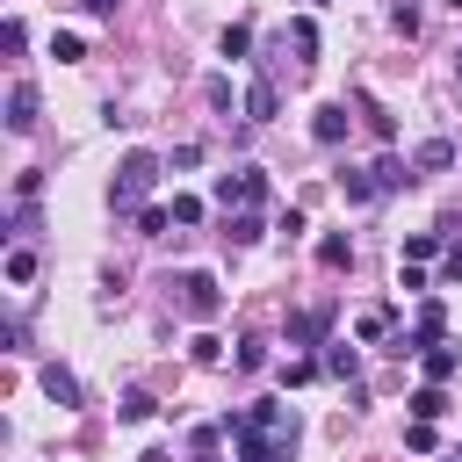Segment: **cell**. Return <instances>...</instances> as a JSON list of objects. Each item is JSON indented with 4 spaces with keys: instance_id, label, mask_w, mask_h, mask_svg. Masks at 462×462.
<instances>
[{
    "instance_id": "cell-1",
    "label": "cell",
    "mask_w": 462,
    "mask_h": 462,
    "mask_svg": "<svg viewBox=\"0 0 462 462\" xmlns=\"http://www.w3.org/2000/svg\"><path fill=\"white\" fill-rule=\"evenodd\" d=\"M224 426L238 433V455L245 462H289V448H296V411L289 404H253V411L224 419Z\"/></svg>"
},
{
    "instance_id": "cell-2",
    "label": "cell",
    "mask_w": 462,
    "mask_h": 462,
    "mask_svg": "<svg viewBox=\"0 0 462 462\" xmlns=\"http://www.w3.org/2000/svg\"><path fill=\"white\" fill-rule=\"evenodd\" d=\"M152 180H159V159H152V152H123V166H116V180H108V202H116V209H137V202L152 195Z\"/></svg>"
},
{
    "instance_id": "cell-3",
    "label": "cell",
    "mask_w": 462,
    "mask_h": 462,
    "mask_svg": "<svg viewBox=\"0 0 462 462\" xmlns=\"http://www.w3.org/2000/svg\"><path fill=\"white\" fill-rule=\"evenodd\" d=\"M173 289H180V310H188V318H217V310H224V289H217L202 267H195V274H180Z\"/></svg>"
},
{
    "instance_id": "cell-4",
    "label": "cell",
    "mask_w": 462,
    "mask_h": 462,
    "mask_svg": "<svg viewBox=\"0 0 462 462\" xmlns=\"http://www.w3.org/2000/svg\"><path fill=\"white\" fill-rule=\"evenodd\" d=\"M217 202H245V209H260V202H267V173H260V166L224 173V180H217Z\"/></svg>"
},
{
    "instance_id": "cell-5",
    "label": "cell",
    "mask_w": 462,
    "mask_h": 462,
    "mask_svg": "<svg viewBox=\"0 0 462 462\" xmlns=\"http://www.w3.org/2000/svg\"><path fill=\"white\" fill-rule=\"evenodd\" d=\"M7 130H36V87L29 79H14V94H7Z\"/></svg>"
},
{
    "instance_id": "cell-6",
    "label": "cell",
    "mask_w": 462,
    "mask_h": 462,
    "mask_svg": "<svg viewBox=\"0 0 462 462\" xmlns=\"http://www.w3.org/2000/svg\"><path fill=\"white\" fill-rule=\"evenodd\" d=\"M310 137H318V144H339V137H346V101H325V108L310 116Z\"/></svg>"
},
{
    "instance_id": "cell-7",
    "label": "cell",
    "mask_w": 462,
    "mask_h": 462,
    "mask_svg": "<svg viewBox=\"0 0 462 462\" xmlns=\"http://www.w3.org/2000/svg\"><path fill=\"white\" fill-rule=\"evenodd\" d=\"M43 397H51L58 411H72V404H79V383H72L65 368H43Z\"/></svg>"
},
{
    "instance_id": "cell-8",
    "label": "cell",
    "mask_w": 462,
    "mask_h": 462,
    "mask_svg": "<svg viewBox=\"0 0 462 462\" xmlns=\"http://www.w3.org/2000/svg\"><path fill=\"white\" fill-rule=\"evenodd\" d=\"M274 108H282V101H274V79H253V87H245V116H253V123H267Z\"/></svg>"
},
{
    "instance_id": "cell-9",
    "label": "cell",
    "mask_w": 462,
    "mask_h": 462,
    "mask_svg": "<svg viewBox=\"0 0 462 462\" xmlns=\"http://www.w3.org/2000/svg\"><path fill=\"white\" fill-rule=\"evenodd\" d=\"M440 166H455V144L448 137H426L419 144V173H440Z\"/></svg>"
},
{
    "instance_id": "cell-10",
    "label": "cell",
    "mask_w": 462,
    "mask_h": 462,
    "mask_svg": "<svg viewBox=\"0 0 462 462\" xmlns=\"http://www.w3.org/2000/svg\"><path fill=\"white\" fill-rule=\"evenodd\" d=\"M455 368H462L455 346H426V375H433V383H455Z\"/></svg>"
},
{
    "instance_id": "cell-11",
    "label": "cell",
    "mask_w": 462,
    "mask_h": 462,
    "mask_svg": "<svg viewBox=\"0 0 462 462\" xmlns=\"http://www.w3.org/2000/svg\"><path fill=\"white\" fill-rule=\"evenodd\" d=\"M354 368H361V354H354V346H346V339H339V346H332V354H325V375H339V383H346V375H354Z\"/></svg>"
},
{
    "instance_id": "cell-12",
    "label": "cell",
    "mask_w": 462,
    "mask_h": 462,
    "mask_svg": "<svg viewBox=\"0 0 462 462\" xmlns=\"http://www.w3.org/2000/svg\"><path fill=\"white\" fill-rule=\"evenodd\" d=\"M411 411H419V419H440V411H448V390H440V383H426V390L411 397Z\"/></svg>"
},
{
    "instance_id": "cell-13",
    "label": "cell",
    "mask_w": 462,
    "mask_h": 462,
    "mask_svg": "<svg viewBox=\"0 0 462 462\" xmlns=\"http://www.w3.org/2000/svg\"><path fill=\"white\" fill-rule=\"evenodd\" d=\"M289 43L303 51V65H318V29H310V22H289Z\"/></svg>"
},
{
    "instance_id": "cell-14",
    "label": "cell",
    "mask_w": 462,
    "mask_h": 462,
    "mask_svg": "<svg viewBox=\"0 0 462 462\" xmlns=\"http://www.w3.org/2000/svg\"><path fill=\"white\" fill-rule=\"evenodd\" d=\"M224 238H231V245H253V238H260V217H253V209H245V217H231V224H224Z\"/></svg>"
},
{
    "instance_id": "cell-15",
    "label": "cell",
    "mask_w": 462,
    "mask_h": 462,
    "mask_svg": "<svg viewBox=\"0 0 462 462\" xmlns=\"http://www.w3.org/2000/svg\"><path fill=\"white\" fill-rule=\"evenodd\" d=\"M188 354H195L202 368H217V361H224V339H217V332H195V346H188Z\"/></svg>"
},
{
    "instance_id": "cell-16",
    "label": "cell",
    "mask_w": 462,
    "mask_h": 462,
    "mask_svg": "<svg viewBox=\"0 0 462 462\" xmlns=\"http://www.w3.org/2000/svg\"><path fill=\"white\" fill-rule=\"evenodd\" d=\"M152 411H159V404H152V397H144V390H130V397H123V404H116V419H130V426H137V419H152Z\"/></svg>"
},
{
    "instance_id": "cell-17",
    "label": "cell",
    "mask_w": 462,
    "mask_h": 462,
    "mask_svg": "<svg viewBox=\"0 0 462 462\" xmlns=\"http://www.w3.org/2000/svg\"><path fill=\"white\" fill-rule=\"evenodd\" d=\"M404 448H411V455H433V419H411V426H404Z\"/></svg>"
},
{
    "instance_id": "cell-18",
    "label": "cell",
    "mask_w": 462,
    "mask_h": 462,
    "mask_svg": "<svg viewBox=\"0 0 462 462\" xmlns=\"http://www.w3.org/2000/svg\"><path fill=\"white\" fill-rule=\"evenodd\" d=\"M245 51H253V29L231 22V29H224V58H245Z\"/></svg>"
},
{
    "instance_id": "cell-19",
    "label": "cell",
    "mask_w": 462,
    "mask_h": 462,
    "mask_svg": "<svg viewBox=\"0 0 462 462\" xmlns=\"http://www.w3.org/2000/svg\"><path fill=\"white\" fill-rule=\"evenodd\" d=\"M51 58H58V65H79L87 43H79V36H51Z\"/></svg>"
},
{
    "instance_id": "cell-20",
    "label": "cell",
    "mask_w": 462,
    "mask_h": 462,
    "mask_svg": "<svg viewBox=\"0 0 462 462\" xmlns=\"http://www.w3.org/2000/svg\"><path fill=\"white\" fill-rule=\"evenodd\" d=\"M368 180H375V195H383V188H397V180H404V166H397V159H375V166H368Z\"/></svg>"
},
{
    "instance_id": "cell-21",
    "label": "cell",
    "mask_w": 462,
    "mask_h": 462,
    "mask_svg": "<svg viewBox=\"0 0 462 462\" xmlns=\"http://www.w3.org/2000/svg\"><path fill=\"white\" fill-rule=\"evenodd\" d=\"M339 195H346V202H368L375 180H368V173H339Z\"/></svg>"
},
{
    "instance_id": "cell-22",
    "label": "cell",
    "mask_w": 462,
    "mask_h": 462,
    "mask_svg": "<svg viewBox=\"0 0 462 462\" xmlns=\"http://www.w3.org/2000/svg\"><path fill=\"white\" fill-rule=\"evenodd\" d=\"M404 253H411V260H433V253H440V231H411Z\"/></svg>"
},
{
    "instance_id": "cell-23",
    "label": "cell",
    "mask_w": 462,
    "mask_h": 462,
    "mask_svg": "<svg viewBox=\"0 0 462 462\" xmlns=\"http://www.w3.org/2000/svg\"><path fill=\"white\" fill-rule=\"evenodd\" d=\"M390 332V310H361V325H354V339H383Z\"/></svg>"
},
{
    "instance_id": "cell-24",
    "label": "cell",
    "mask_w": 462,
    "mask_h": 462,
    "mask_svg": "<svg viewBox=\"0 0 462 462\" xmlns=\"http://www.w3.org/2000/svg\"><path fill=\"white\" fill-rule=\"evenodd\" d=\"M274 375H282V390H296V383H310V375H318V361H282Z\"/></svg>"
},
{
    "instance_id": "cell-25",
    "label": "cell",
    "mask_w": 462,
    "mask_h": 462,
    "mask_svg": "<svg viewBox=\"0 0 462 462\" xmlns=\"http://www.w3.org/2000/svg\"><path fill=\"white\" fill-rule=\"evenodd\" d=\"M318 260H325V267H346V260H354V245H346V238H325V245H318Z\"/></svg>"
},
{
    "instance_id": "cell-26",
    "label": "cell",
    "mask_w": 462,
    "mask_h": 462,
    "mask_svg": "<svg viewBox=\"0 0 462 462\" xmlns=\"http://www.w3.org/2000/svg\"><path fill=\"white\" fill-rule=\"evenodd\" d=\"M7 282H36V253H7Z\"/></svg>"
},
{
    "instance_id": "cell-27",
    "label": "cell",
    "mask_w": 462,
    "mask_h": 462,
    "mask_svg": "<svg viewBox=\"0 0 462 462\" xmlns=\"http://www.w3.org/2000/svg\"><path fill=\"white\" fill-rule=\"evenodd\" d=\"M173 224H202V202L195 195H173Z\"/></svg>"
},
{
    "instance_id": "cell-28",
    "label": "cell",
    "mask_w": 462,
    "mask_h": 462,
    "mask_svg": "<svg viewBox=\"0 0 462 462\" xmlns=\"http://www.w3.org/2000/svg\"><path fill=\"white\" fill-rule=\"evenodd\" d=\"M390 22H397V29L411 36V29H419V7H411V0H397V7H390Z\"/></svg>"
},
{
    "instance_id": "cell-29",
    "label": "cell",
    "mask_w": 462,
    "mask_h": 462,
    "mask_svg": "<svg viewBox=\"0 0 462 462\" xmlns=\"http://www.w3.org/2000/svg\"><path fill=\"white\" fill-rule=\"evenodd\" d=\"M448 282H462V245H455V253H448Z\"/></svg>"
},
{
    "instance_id": "cell-30",
    "label": "cell",
    "mask_w": 462,
    "mask_h": 462,
    "mask_svg": "<svg viewBox=\"0 0 462 462\" xmlns=\"http://www.w3.org/2000/svg\"><path fill=\"white\" fill-rule=\"evenodd\" d=\"M79 7H87V14H116V0H79Z\"/></svg>"
},
{
    "instance_id": "cell-31",
    "label": "cell",
    "mask_w": 462,
    "mask_h": 462,
    "mask_svg": "<svg viewBox=\"0 0 462 462\" xmlns=\"http://www.w3.org/2000/svg\"><path fill=\"white\" fill-rule=\"evenodd\" d=\"M137 462H173V455H166V448H144V455H137Z\"/></svg>"
},
{
    "instance_id": "cell-32",
    "label": "cell",
    "mask_w": 462,
    "mask_h": 462,
    "mask_svg": "<svg viewBox=\"0 0 462 462\" xmlns=\"http://www.w3.org/2000/svg\"><path fill=\"white\" fill-rule=\"evenodd\" d=\"M195 462H217V455H195Z\"/></svg>"
},
{
    "instance_id": "cell-33",
    "label": "cell",
    "mask_w": 462,
    "mask_h": 462,
    "mask_svg": "<svg viewBox=\"0 0 462 462\" xmlns=\"http://www.w3.org/2000/svg\"><path fill=\"white\" fill-rule=\"evenodd\" d=\"M318 7H332V0H318Z\"/></svg>"
},
{
    "instance_id": "cell-34",
    "label": "cell",
    "mask_w": 462,
    "mask_h": 462,
    "mask_svg": "<svg viewBox=\"0 0 462 462\" xmlns=\"http://www.w3.org/2000/svg\"><path fill=\"white\" fill-rule=\"evenodd\" d=\"M448 7H462V0H448Z\"/></svg>"
},
{
    "instance_id": "cell-35",
    "label": "cell",
    "mask_w": 462,
    "mask_h": 462,
    "mask_svg": "<svg viewBox=\"0 0 462 462\" xmlns=\"http://www.w3.org/2000/svg\"><path fill=\"white\" fill-rule=\"evenodd\" d=\"M455 72H462V65H455Z\"/></svg>"
}]
</instances>
